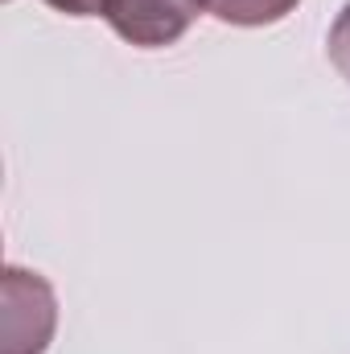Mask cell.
<instances>
[{
  "label": "cell",
  "mask_w": 350,
  "mask_h": 354,
  "mask_svg": "<svg viewBox=\"0 0 350 354\" xmlns=\"http://www.w3.org/2000/svg\"><path fill=\"white\" fill-rule=\"evenodd\" d=\"M326 50H330V62L338 66V75L350 83V4L334 17L330 37H326Z\"/></svg>",
  "instance_id": "4"
},
{
  "label": "cell",
  "mask_w": 350,
  "mask_h": 354,
  "mask_svg": "<svg viewBox=\"0 0 350 354\" xmlns=\"http://www.w3.org/2000/svg\"><path fill=\"white\" fill-rule=\"evenodd\" d=\"M202 8L194 0H103V21L140 50L174 46Z\"/></svg>",
  "instance_id": "2"
},
{
  "label": "cell",
  "mask_w": 350,
  "mask_h": 354,
  "mask_svg": "<svg viewBox=\"0 0 350 354\" xmlns=\"http://www.w3.org/2000/svg\"><path fill=\"white\" fill-rule=\"evenodd\" d=\"M46 4L66 17H103V0H46Z\"/></svg>",
  "instance_id": "5"
},
{
  "label": "cell",
  "mask_w": 350,
  "mask_h": 354,
  "mask_svg": "<svg viewBox=\"0 0 350 354\" xmlns=\"http://www.w3.org/2000/svg\"><path fill=\"white\" fill-rule=\"evenodd\" d=\"M202 12H210L223 25H239V29H260L284 21L301 0H194Z\"/></svg>",
  "instance_id": "3"
},
{
  "label": "cell",
  "mask_w": 350,
  "mask_h": 354,
  "mask_svg": "<svg viewBox=\"0 0 350 354\" xmlns=\"http://www.w3.org/2000/svg\"><path fill=\"white\" fill-rule=\"evenodd\" d=\"M58 326L54 288L25 268H4V354H46Z\"/></svg>",
  "instance_id": "1"
}]
</instances>
